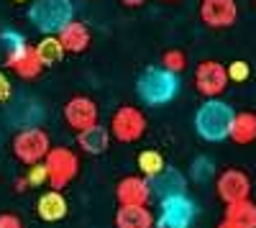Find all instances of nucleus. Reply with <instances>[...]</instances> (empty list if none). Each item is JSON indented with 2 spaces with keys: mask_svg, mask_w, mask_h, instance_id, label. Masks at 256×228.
Segmentation results:
<instances>
[{
  "mask_svg": "<svg viewBox=\"0 0 256 228\" xmlns=\"http://www.w3.org/2000/svg\"><path fill=\"white\" fill-rule=\"evenodd\" d=\"M233 110L228 102L212 98L205 100L195 113V131L205 138V141H226L230 134V123H233Z\"/></svg>",
  "mask_w": 256,
  "mask_h": 228,
  "instance_id": "nucleus-1",
  "label": "nucleus"
},
{
  "mask_svg": "<svg viewBox=\"0 0 256 228\" xmlns=\"http://www.w3.org/2000/svg\"><path fill=\"white\" fill-rule=\"evenodd\" d=\"M180 90V77L164 67H148L136 82V92L146 106H166Z\"/></svg>",
  "mask_w": 256,
  "mask_h": 228,
  "instance_id": "nucleus-2",
  "label": "nucleus"
},
{
  "mask_svg": "<svg viewBox=\"0 0 256 228\" xmlns=\"http://www.w3.org/2000/svg\"><path fill=\"white\" fill-rule=\"evenodd\" d=\"M28 20L44 36H56L64 24L74 20V6L72 0H31Z\"/></svg>",
  "mask_w": 256,
  "mask_h": 228,
  "instance_id": "nucleus-3",
  "label": "nucleus"
},
{
  "mask_svg": "<svg viewBox=\"0 0 256 228\" xmlns=\"http://www.w3.org/2000/svg\"><path fill=\"white\" fill-rule=\"evenodd\" d=\"M52 152V138L41 126H26L13 136V154L20 164H41Z\"/></svg>",
  "mask_w": 256,
  "mask_h": 228,
  "instance_id": "nucleus-4",
  "label": "nucleus"
},
{
  "mask_svg": "<svg viewBox=\"0 0 256 228\" xmlns=\"http://www.w3.org/2000/svg\"><path fill=\"white\" fill-rule=\"evenodd\" d=\"M44 167H46V177H49V188L52 190H64L67 184L77 177L80 172V159L72 149L67 146H52V152L44 159Z\"/></svg>",
  "mask_w": 256,
  "mask_h": 228,
  "instance_id": "nucleus-5",
  "label": "nucleus"
},
{
  "mask_svg": "<svg viewBox=\"0 0 256 228\" xmlns=\"http://www.w3.org/2000/svg\"><path fill=\"white\" fill-rule=\"evenodd\" d=\"M108 131L120 144H134L146 134V116L136 106H120L110 118Z\"/></svg>",
  "mask_w": 256,
  "mask_h": 228,
  "instance_id": "nucleus-6",
  "label": "nucleus"
},
{
  "mask_svg": "<svg viewBox=\"0 0 256 228\" xmlns=\"http://www.w3.org/2000/svg\"><path fill=\"white\" fill-rule=\"evenodd\" d=\"M195 88L200 95H205L208 100L218 98L226 92L228 88V72H226V64H220V62L216 59H205L198 64L195 70Z\"/></svg>",
  "mask_w": 256,
  "mask_h": 228,
  "instance_id": "nucleus-7",
  "label": "nucleus"
},
{
  "mask_svg": "<svg viewBox=\"0 0 256 228\" xmlns=\"http://www.w3.org/2000/svg\"><path fill=\"white\" fill-rule=\"evenodd\" d=\"M216 192H218V198L226 205L248 200L251 198V180H248V174L244 170H236V167L223 170L216 177Z\"/></svg>",
  "mask_w": 256,
  "mask_h": 228,
  "instance_id": "nucleus-8",
  "label": "nucleus"
},
{
  "mask_svg": "<svg viewBox=\"0 0 256 228\" xmlns=\"http://www.w3.org/2000/svg\"><path fill=\"white\" fill-rule=\"evenodd\" d=\"M64 120H67V126L77 134L98 126V102L92 98H84V95L70 98L64 102Z\"/></svg>",
  "mask_w": 256,
  "mask_h": 228,
  "instance_id": "nucleus-9",
  "label": "nucleus"
},
{
  "mask_svg": "<svg viewBox=\"0 0 256 228\" xmlns=\"http://www.w3.org/2000/svg\"><path fill=\"white\" fill-rule=\"evenodd\" d=\"M192 218H195V202L187 195H174L162 200V210H159L162 228H190Z\"/></svg>",
  "mask_w": 256,
  "mask_h": 228,
  "instance_id": "nucleus-10",
  "label": "nucleus"
},
{
  "mask_svg": "<svg viewBox=\"0 0 256 228\" xmlns=\"http://www.w3.org/2000/svg\"><path fill=\"white\" fill-rule=\"evenodd\" d=\"M200 20L208 28H230L238 20L236 0H202L200 3Z\"/></svg>",
  "mask_w": 256,
  "mask_h": 228,
  "instance_id": "nucleus-11",
  "label": "nucleus"
},
{
  "mask_svg": "<svg viewBox=\"0 0 256 228\" xmlns=\"http://www.w3.org/2000/svg\"><path fill=\"white\" fill-rule=\"evenodd\" d=\"M118 205H148L152 200V184L141 174H128L116 184Z\"/></svg>",
  "mask_w": 256,
  "mask_h": 228,
  "instance_id": "nucleus-12",
  "label": "nucleus"
},
{
  "mask_svg": "<svg viewBox=\"0 0 256 228\" xmlns=\"http://www.w3.org/2000/svg\"><path fill=\"white\" fill-rule=\"evenodd\" d=\"M56 38H59V44L64 49V54H82V52H88L90 46V41H92V34L90 28L82 24V20H70V24H64L59 31H56Z\"/></svg>",
  "mask_w": 256,
  "mask_h": 228,
  "instance_id": "nucleus-13",
  "label": "nucleus"
},
{
  "mask_svg": "<svg viewBox=\"0 0 256 228\" xmlns=\"http://www.w3.org/2000/svg\"><path fill=\"white\" fill-rule=\"evenodd\" d=\"M70 213V202L59 190H46L41 192L36 200V216L46 223H59L62 218H67Z\"/></svg>",
  "mask_w": 256,
  "mask_h": 228,
  "instance_id": "nucleus-14",
  "label": "nucleus"
},
{
  "mask_svg": "<svg viewBox=\"0 0 256 228\" xmlns=\"http://www.w3.org/2000/svg\"><path fill=\"white\" fill-rule=\"evenodd\" d=\"M148 184H152V195L156 192L162 200L164 198H174V195H184V188H187V180L180 170L174 167H164L156 177L148 180Z\"/></svg>",
  "mask_w": 256,
  "mask_h": 228,
  "instance_id": "nucleus-15",
  "label": "nucleus"
},
{
  "mask_svg": "<svg viewBox=\"0 0 256 228\" xmlns=\"http://www.w3.org/2000/svg\"><path fill=\"white\" fill-rule=\"evenodd\" d=\"M6 67L13 70L20 80H34V77L41 74V70H44V64L38 62V54H36L34 44H26L13 59H6Z\"/></svg>",
  "mask_w": 256,
  "mask_h": 228,
  "instance_id": "nucleus-16",
  "label": "nucleus"
},
{
  "mask_svg": "<svg viewBox=\"0 0 256 228\" xmlns=\"http://www.w3.org/2000/svg\"><path fill=\"white\" fill-rule=\"evenodd\" d=\"M156 218L146 205H118L116 228H154Z\"/></svg>",
  "mask_w": 256,
  "mask_h": 228,
  "instance_id": "nucleus-17",
  "label": "nucleus"
},
{
  "mask_svg": "<svg viewBox=\"0 0 256 228\" xmlns=\"http://www.w3.org/2000/svg\"><path fill=\"white\" fill-rule=\"evenodd\" d=\"M77 146H80L84 154H92V156L105 154V152H108V146H110V131L98 123V126L77 134Z\"/></svg>",
  "mask_w": 256,
  "mask_h": 228,
  "instance_id": "nucleus-18",
  "label": "nucleus"
},
{
  "mask_svg": "<svg viewBox=\"0 0 256 228\" xmlns=\"http://www.w3.org/2000/svg\"><path fill=\"white\" fill-rule=\"evenodd\" d=\"M228 138H230V141H236V144H241V146H246V144L256 141V113L241 110V113L233 116Z\"/></svg>",
  "mask_w": 256,
  "mask_h": 228,
  "instance_id": "nucleus-19",
  "label": "nucleus"
},
{
  "mask_svg": "<svg viewBox=\"0 0 256 228\" xmlns=\"http://www.w3.org/2000/svg\"><path fill=\"white\" fill-rule=\"evenodd\" d=\"M223 218L228 223H233L236 228H256V202L248 198V200H241V202L226 205Z\"/></svg>",
  "mask_w": 256,
  "mask_h": 228,
  "instance_id": "nucleus-20",
  "label": "nucleus"
},
{
  "mask_svg": "<svg viewBox=\"0 0 256 228\" xmlns=\"http://www.w3.org/2000/svg\"><path fill=\"white\" fill-rule=\"evenodd\" d=\"M34 49H36L38 62H41L44 67L56 64V62H62V56H64V49H62V44H59L56 36H44L38 44H34Z\"/></svg>",
  "mask_w": 256,
  "mask_h": 228,
  "instance_id": "nucleus-21",
  "label": "nucleus"
},
{
  "mask_svg": "<svg viewBox=\"0 0 256 228\" xmlns=\"http://www.w3.org/2000/svg\"><path fill=\"white\" fill-rule=\"evenodd\" d=\"M136 164H138V172H141V177H146V180H152V177H156L166 164H164V156L159 154V152H154V149H146V152H141L138 154V159H136Z\"/></svg>",
  "mask_w": 256,
  "mask_h": 228,
  "instance_id": "nucleus-22",
  "label": "nucleus"
},
{
  "mask_svg": "<svg viewBox=\"0 0 256 228\" xmlns=\"http://www.w3.org/2000/svg\"><path fill=\"white\" fill-rule=\"evenodd\" d=\"M0 44H3V52H6V59H13L20 49H24L26 44H28V41L24 38V36H20L18 31H3V34H0Z\"/></svg>",
  "mask_w": 256,
  "mask_h": 228,
  "instance_id": "nucleus-23",
  "label": "nucleus"
},
{
  "mask_svg": "<svg viewBox=\"0 0 256 228\" xmlns=\"http://www.w3.org/2000/svg\"><path fill=\"white\" fill-rule=\"evenodd\" d=\"M162 67L166 72H172V74H180L184 67H187V56L182 49H166L162 54Z\"/></svg>",
  "mask_w": 256,
  "mask_h": 228,
  "instance_id": "nucleus-24",
  "label": "nucleus"
},
{
  "mask_svg": "<svg viewBox=\"0 0 256 228\" xmlns=\"http://www.w3.org/2000/svg\"><path fill=\"white\" fill-rule=\"evenodd\" d=\"M192 180L195 182H205V180H210L212 174H216V167H212V162L210 159H205V156H198L195 162H192Z\"/></svg>",
  "mask_w": 256,
  "mask_h": 228,
  "instance_id": "nucleus-25",
  "label": "nucleus"
},
{
  "mask_svg": "<svg viewBox=\"0 0 256 228\" xmlns=\"http://www.w3.org/2000/svg\"><path fill=\"white\" fill-rule=\"evenodd\" d=\"M226 72H228V82H246L251 77V67H248V62H244V59L230 62V64L226 67Z\"/></svg>",
  "mask_w": 256,
  "mask_h": 228,
  "instance_id": "nucleus-26",
  "label": "nucleus"
},
{
  "mask_svg": "<svg viewBox=\"0 0 256 228\" xmlns=\"http://www.w3.org/2000/svg\"><path fill=\"white\" fill-rule=\"evenodd\" d=\"M26 180L31 188H44V184H49V177H46V167H44V162L41 164H31L28 172H26Z\"/></svg>",
  "mask_w": 256,
  "mask_h": 228,
  "instance_id": "nucleus-27",
  "label": "nucleus"
},
{
  "mask_svg": "<svg viewBox=\"0 0 256 228\" xmlns=\"http://www.w3.org/2000/svg\"><path fill=\"white\" fill-rule=\"evenodd\" d=\"M10 95H13V85H10L8 74L0 70V106H6V102L10 100Z\"/></svg>",
  "mask_w": 256,
  "mask_h": 228,
  "instance_id": "nucleus-28",
  "label": "nucleus"
},
{
  "mask_svg": "<svg viewBox=\"0 0 256 228\" xmlns=\"http://www.w3.org/2000/svg\"><path fill=\"white\" fill-rule=\"evenodd\" d=\"M0 228H24V220L16 213H0Z\"/></svg>",
  "mask_w": 256,
  "mask_h": 228,
  "instance_id": "nucleus-29",
  "label": "nucleus"
},
{
  "mask_svg": "<svg viewBox=\"0 0 256 228\" xmlns=\"http://www.w3.org/2000/svg\"><path fill=\"white\" fill-rule=\"evenodd\" d=\"M26 190H31L28 180H26V177H18V180H16V192H26Z\"/></svg>",
  "mask_w": 256,
  "mask_h": 228,
  "instance_id": "nucleus-30",
  "label": "nucleus"
},
{
  "mask_svg": "<svg viewBox=\"0 0 256 228\" xmlns=\"http://www.w3.org/2000/svg\"><path fill=\"white\" fill-rule=\"evenodd\" d=\"M120 3L126 6V8H138V6H144L146 0H120Z\"/></svg>",
  "mask_w": 256,
  "mask_h": 228,
  "instance_id": "nucleus-31",
  "label": "nucleus"
},
{
  "mask_svg": "<svg viewBox=\"0 0 256 228\" xmlns=\"http://www.w3.org/2000/svg\"><path fill=\"white\" fill-rule=\"evenodd\" d=\"M216 228H236V226H233V223H228V220H226V218H223V220H220V223H218V226H216Z\"/></svg>",
  "mask_w": 256,
  "mask_h": 228,
  "instance_id": "nucleus-32",
  "label": "nucleus"
},
{
  "mask_svg": "<svg viewBox=\"0 0 256 228\" xmlns=\"http://www.w3.org/2000/svg\"><path fill=\"white\" fill-rule=\"evenodd\" d=\"M13 3H31V0H13Z\"/></svg>",
  "mask_w": 256,
  "mask_h": 228,
  "instance_id": "nucleus-33",
  "label": "nucleus"
}]
</instances>
